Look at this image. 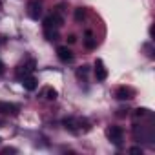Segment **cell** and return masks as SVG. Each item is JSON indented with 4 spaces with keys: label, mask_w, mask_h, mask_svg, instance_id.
<instances>
[{
    "label": "cell",
    "mask_w": 155,
    "mask_h": 155,
    "mask_svg": "<svg viewBox=\"0 0 155 155\" xmlns=\"http://www.w3.org/2000/svg\"><path fill=\"white\" fill-rule=\"evenodd\" d=\"M18 111H20V108L17 104L0 101V113H2V115H18Z\"/></svg>",
    "instance_id": "obj_8"
},
{
    "label": "cell",
    "mask_w": 155,
    "mask_h": 155,
    "mask_svg": "<svg viewBox=\"0 0 155 155\" xmlns=\"http://www.w3.org/2000/svg\"><path fill=\"white\" fill-rule=\"evenodd\" d=\"M0 142H2V139H0Z\"/></svg>",
    "instance_id": "obj_23"
},
{
    "label": "cell",
    "mask_w": 155,
    "mask_h": 155,
    "mask_svg": "<svg viewBox=\"0 0 155 155\" xmlns=\"http://www.w3.org/2000/svg\"><path fill=\"white\" fill-rule=\"evenodd\" d=\"M95 79H97V82H102L108 79V69L104 68V62L101 58L95 60Z\"/></svg>",
    "instance_id": "obj_7"
},
{
    "label": "cell",
    "mask_w": 155,
    "mask_h": 155,
    "mask_svg": "<svg viewBox=\"0 0 155 155\" xmlns=\"http://www.w3.org/2000/svg\"><path fill=\"white\" fill-rule=\"evenodd\" d=\"M44 37H46L48 40H57L58 33H57V29H44Z\"/></svg>",
    "instance_id": "obj_15"
},
{
    "label": "cell",
    "mask_w": 155,
    "mask_h": 155,
    "mask_svg": "<svg viewBox=\"0 0 155 155\" xmlns=\"http://www.w3.org/2000/svg\"><path fill=\"white\" fill-rule=\"evenodd\" d=\"M4 68H6V66H4V62H2V60H0V75H2V73H4Z\"/></svg>",
    "instance_id": "obj_22"
},
{
    "label": "cell",
    "mask_w": 155,
    "mask_h": 155,
    "mask_svg": "<svg viewBox=\"0 0 155 155\" xmlns=\"http://www.w3.org/2000/svg\"><path fill=\"white\" fill-rule=\"evenodd\" d=\"M130 153H142V148L140 146H133V148H130Z\"/></svg>",
    "instance_id": "obj_18"
},
{
    "label": "cell",
    "mask_w": 155,
    "mask_h": 155,
    "mask_svg": "<svg viewBox=\"0 0 155 155\" xmlns=\"http://www.w3.org/2000/svg\"><path fill=\"white\" fill-rule=\"evenodd\" d=\"M68 42H69V44L77 42V37H75V35H69V37H68Z\"/></svg>",
    "instance_id": "obj_20"
},
{
    "label": "cell",
    "mask_w": 155,
    "mask_h": 155,
    "mask_svg": "<svg viewBox=\"0 0 155 155\" xmlns=\"http://www.w3.org/2000/svg\"><path fill=\"white\" fill-rule=\"evenodd\" d=\"M133 97H135V90L130 88V86H120L115 91V99L117 101H131Z\"/></svg>",
    "instance_id": "obj_4"
},
{
    "label": "cell",
    "mask_w": 155,
    "mask_h": 155,
    "mask_svg": "<svg viewBox=\"0 0 155 155\" xmlns=\"http://www.w3.org/2000/svg\"><path fill=\"white\" fill-rule=\"evenodd\" d=\"M6 44V37L4 35H0V46H4Z\"/></svg>",
    "instance_id": "obj_21"
},
{
    "label": "cell",
    "mask_w": 155,
    "mask_h": 155,
    "mask_svg": "<svg viewBox=\"0 0 155 155\" xmlns=\"http://www.w3.org/2000/svg\"><path fill=\"white\" fill-rule=\"evenodd\" d=\"M28 15L33 20L40 18V15H42V4L38 2V0H29V2H28Z\"/></svg>",
    "instance_id": "obj_5"
},
{
    "label": "cell",
    "mask_w": 155,
    "mask_h": 155,
    "mask_svg": "<svg viewBox=\"0 0 155 155\" xmlns=\"http://www.w3.org/2000/svg\"><path fill=\"white\" fill-rule=\"evenodd\" d=\"M84 44H86V48H88V49H93V48L97 46V42H95V38H93V35H91V31H90V29L86 31V40H84Z\"/></svg>",
    "instance_id": "obj_12"
},
{
    "label": "cell",
    "mask_w": 155,
    "mask_h": 155,
    "mask_svg": "<svg viewBox=\"0 0 155 155\" xmlns=\"http://www.w3.org/2000/svg\"><path fill=\"white\" fill-rule=\"evenodd\" d=\"M106 137L115 144V146H120L122 144V137H124V131L120 126H110L106 130Z\"/></svg>",
    "instance_id": "obj_2"
},
{
    "label": "cell",
    "mask_w": 155,
    "mask_h": 155,
    "mask_svg": "<svg viewBox=\"0 0 155 155\" xmlns=\"http://www.w3.org/2000/svg\"><path fill=\"white\" fill-rule=\"evenodd\" d=\"M88 73H90V66H81L77 69V77H79V79H86Z\"/></svg>",
    "instance_id": "obj_14"
},
{
    "label": "cell",
    "mask_w": 155,
    "mask_h": 155,
    "mask_svg": "<svg viewBox=\"0 0 155 155\" xmlns=\"http://www.w3.org/2000/svg\"><path fill=\"white\" fill-rule=\"evenodd\" d=\"M22 86H24L28 91H35V90L38 88V81L35 79L33 75H28L26 79H22Z\"/></svg>",
    "instance_id": "obj_9"
},
{
    "label": "cell",
    "mask_w": 155,
    "mask_h": 155,
    "mask_svg": "<svg viewBox=\"0 0 155 155\" xmlns=\"http://www.w3.org/2000/svg\"><path fill=\"white\" fill-rule=\"evenodd\" d=\"M33 71H35V60H29L28 64H20L17 68V77L22 81V79H26L28 75H31Z\"/></svg>",
    "instance_id": "obj_6"
},
{
    "label": "cell",
    "mask_w": 155,
    "mask_h": 155,
    "mask_svg": "<svg viewBox=\"0 0 155 155\" xmlns=\"http://www.w3.org/2000/svg\"><path fill=\"white\" fill-rule=\"evenodd\" d=\"M57 57H58V60L64 62V64L75 60V55H73V51H71L68 46H58V48H57Z\"/></svg>",
    "instance_id": "obj_3"
},
{
    "label": "cell",
    "mask_w": 155,
    "mask_h": 155,
    "mask_svg": "<svg viewBox=\"0 0 155 155\" xmlns=\"http://www.w3.org/2000/svg\"><path fill=\"white\" fill-rule=\"evenodd\" d=\"M44 97H46L48 101H55V99L58 97V93H57V90H55V88H46V91H44Z\"/></svg>",
    "instance_id": "obj_13"
},
{
    "label": "cell",
    "mask_w": 155,
    "mask_h": 155,
    "mask_svg": "<svg viewBox=\"0 0 155 155\" xmlns=\"http://www.w3.org/2000/svg\"><path fill=\"white\" fill-rule=\"evenodd\" d=\"M8 153H17V150L15 148H4L2 150V155H8Z\"/></svg>",
    "instance_id": "obj_17"
},
{
    "label": "cell",
    "mask_w": 155,
    "mask_h": 155,
    "mask_svg": "<svg viewBox=\"0 0 155 155\" xmlns=\"http://www.w3.org/2000/svg\"><path fill=\"white\" fill-rule=\"evenodd\" d=\"M64 24V18L60 13H51L44 18V29H58Z\"/></svg>",
    "instance_id": "obj_1"
},
{
    "label": "cell",
    "mask_w": 155,
    "mask_h": 155,
    "mask_svg": "<svg viewBox=\"0 0 155 155\" xmlns=\"http://www.w3.org/2000/svg\"><path fill=\"white\" fill-rule=\"evenodd\" d=\"M146 115H150V111H148L146 108H137V110L133 111V117H135V119H140V117H146Z\"/></svg>",
    "instance_id": "obj_16"
},
{
    "label": "cell",
    "mask_w": 155,
    "mask_h": 155,
    "mask_svg": "<svg viewBox=\"0 0 155 155\" xmlns=\"http://www.w3.org/2000/svg\"><path fill=\"white\" fill-rule=\"evenodd\" d=\"M128 115V110H117V117H126Z\"/></svg>",
    "instance_id": "obj_19"
},
{
    "label": "cell",
    "mask_w": 155,
    "mask_h": 155,
    "mask_svg": "<svg viewBox=\"0 0 155 155\" xmlns=\"http://www.w3.org/2000/svg\"><path fill=\"white\" fill-rule=\"evenodd\" d=\"M86 17H88V9H86V8H77V9H75V20H77V22L84 20Z\"/></svg>",
    "instance_id": "obj_11"
},
{
    "label": "cell",
    "mask_w": 155,
    "mask_h": 155,
    "mask_svg": "<svg viewBox=\"0 0 155 155\" xmlns=\"http://www.w3.org/2000/svg\"><path fill=\"white\" fill-rule=\"evenodd\" d=\"M64 128L66 130H69V131H79V128H77V126H79V119H64Z\"/></svg>",
    "instance_id": "obj_10"
}]
</instances>
